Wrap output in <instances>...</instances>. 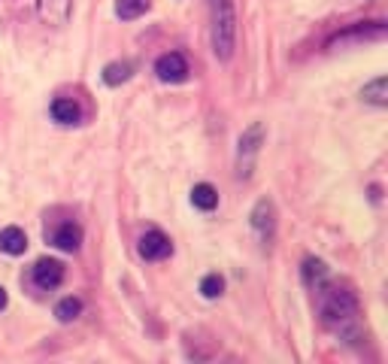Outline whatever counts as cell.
<instances>
[{
	"label": "cell",
	"instance_id": "6",
	"mask_svg": "<svg viewBox=\"0 0 388 364\" xmlns=\"http://www.w3.org/2000/svg\"><path fill=\"white\" fill-rule=\"evenodd\" d=\"M34 282L40 289H58L64 282V264L55 261V258H40L34 264Z\"/></svg>",
	"mask_w": 388,
	"mask_h": 364
},
{
	"label": "cell",
	"instance_id": "18",
	"mask_svg": "<svg viewBox=\"0 0 388 364\" xmlns=\"http://www.w3.org/2000/svg\"><path fill=\"white\" fill-rule=\"evenodd\" d=\"M79 313H82V301L79 298H64V301H58V306H55L58 322H73Z\"/></svg>",
	"mask_w": 388,
	"mask_h": 364
},
{
	"label": "cell",
	"instance_id": "19",
	"mask_svg": "<svg viewBox=\"0 0 388 364\" xmlns=\"http://www.w3.org/2000/svg\"><path fill=\"white\" fill-rule=\"evenodd\" d=\"M221 292H225V280H221L219 273H207L200 280V294H203V298L212 301V298H219Z\"/></svg>",
	"mask_w": 388,
	"mask_h": 364
},
{
	"label": "cell",
	"instance_id": "3",
	"mask_svg": "<svg viewBox=\"0 0 388 364\" xmlns=\"http://www.w3.org/2000/svg\"><path fill=\"white\" fill-rule=\"evenodd\" d=\"M261 143H264V124H261V122L249 124V128L240 134V149H237L240 176H252V167H255V158H258V152H261Z\"/></svg>",
	"mask_w": 388,
	"mask_h": 364
},
{
	"label": "cell",
	"instance_id": "12",
	"mask_svg": "<svg viewBox=\"0 0 388 364\" xmlns=\"http://www.w3.org/2000/svg\"><path fill=\"white\" fill-rule=\"evenodd\" d=\"M79 107H76V100L73 98H55L52 100V119L55 122H61V124H76L79 122Z\"/></svg>",
	"mask_w": 388,
	"mask_h": 364
},
{
	"label": "cell",
	"instance_id": "15",
	"mask_svg": "<svg viewBox=\"0 0 388 364\" xmlns=\"http://www.w3.org/2000/svg\"><path fill=\"white\" fill-rule=\"evenodd\" d=\"M149 0H119L115 4V15L124 18V22H131V18H140L143 13H149Z\"/></svg>",
	"mask_w": 388,
	"mask_h": 364
},
{
	"label": "cell",
	"instance_id": "17",
	"mask_svg": "<svg viewBox=\"0 0 388 364\" xmlns=\"http://www.w3.org/2000/svg\"><path fill=\"white\" fill-rule=\"evenodd\" d=\"M385 76H380V79H373L370 85H364V91H361V98L367 103H373V107H385L388 103V94H385Z\"/></svg>",
	"mask_w": 388,
	"mask_h": 364
},
{
	"label": "cell",
	"instance_id": "5",
	"mask_svg": "<svg viewBox=\"0 0 388 364\" xmlns=\"http://www.w3.org/2000/svg\"><path fill=\"white\" fill-rule=\"evenodd\" d=\"M155 73H158L161 82H182L188 76V61L179 52H167L155 61Z\"/></svg>",
	"mask_w": 388,
	"mask_h": 364
},
{
	"label": "cell",
	"instance_id": "2",
	"mask_svg": "<svg viewBox=\"0 0 388 364\" xmlns=\"http://www.w3.org/2000/svg\"><path fill=\"white\" fill-rule=\"evenodd\" d=\"M322 319L328 328H334L337 334L346 331L349 325H355L358 319V301L349 289H328L322 301Z\"/></svg>",
	"mask_w": 388,
	"mask_h": 364
},
{
	"label": "cell",
	"instance_id": "10",
	"mask_svg": "<svg viewBox=\"0 0 388 364\" xmlns=\"http://www.w3.org/2000/svg\"><path fill=\"white\" fill-rule=\"evenodd\" d=\"M385 37V25L382 22H367L364 27H355V31H349L343 37H337V40H331V49L334 46H343L349 40H382Z\"/></svg>",
	"mask_w": 388,
	"mask_h": 364
},
{
	"label": "cell",
	"instance_id": "14",
	"mask_svg": "<svg viewBox=\"0 0 388 364\" xmlns=\"http://www.w3.org/2000/svg\"><path fill=\"white\" fill-rule=\"evenodd\" d=\"M131 73H134L131 61H112V64L103 67V82L106 85H122V82L131 79Z\"/></svg>",
	"mask_w": 388,
	"mask_h": 364
},
{
	"label": "cell",
	"instance_id": "9",
	"mask_svg": "<svg viewBox=\"0 0 388 364\" xmlns=\"http://www.w3.org/2000/svg\"><path fill=\"white\" fill-rule=\"evenodd\" d=\"M52 243H55L58 249H64V252H76V249L82 246V228L73 225V222L58 225L55 231H52Z\"/></svg>",
	"mask_w": 388,
	"mask_h": 364
},
{
	"label": "cell",
	"instance_id": "7",
	"mask_svg": "<svg viewBox=\"0 0 388 364\" xmlns=\"http://www.w3.org/2000/svg\"><path fill=\"white\" fill-rule=\"evenodd\" d=\"M70 9H73V0H37V13H40L43 22L52 25V27L67 25Z\"/></svg>",
	"mask_w": 388,
	"mask_h": 364
},
{
	"label": "cell",
	"instance_id": "11",
	"mask_svg": "<svg viewBox=\"0 0 388 364\" xmlns=\"http://www.w3.org/2000/svg\"><path fill=\"white\" fill-rule=\"evenodd\" d=\"M27 249V237L22 228H15V225H9L0 231V252H6V255H22Z\"/></svg>",
	"mask_w": 388,
	"mask_h": 364
},
{
	"label": "cell",
	"instance_id": "13",
	"mask_svg": "<svg viewBox=\"0 0 388 364\" xmlns=\"http://www.w3.org/2000/svg\"><path fill=\"white\" fill-rule=\"evenodd\" d=\"M191 204L209 213V209L219 207V191L212 186H207V182H200V186H194V191H191Z\"/></svg>",
	"mask_w": 388,
	"mask_h": 364
},
{
	"label": "cell",
	"instance_id": "4",
	"mask_svg": "<svg viewBox=\"0 0 388 364\" xmlns=\"http://www.w3.org/2000/svg\"><path fill=\"white\" fill-rule=\"evenodd\" d=\"M137 252H140V258H146V261H161V258H167L173 252V243L161 231H155V228H152V231H146L140 237Z\"/></svg>",
	"mask_w": 388,
	"mask_h": 364
},
{
	"label": "cell",
	"instance_id": "20",
	"mask_svg": "<svg viewBox=\"0 0 388 364\" xmlns=\"http://www.w3.org/2000/svg\"><path fill=\"white\" fill-rule=\"evenodd\" d=\"M4 306H6V289L0 285V310H4Z\"/></svg>",
	"mask_w": 388,
	"mask_h": 364
},
{
	"label": "cell",
	"instance_id": "8",
	"mask_svg": "<svg viewBox=\"0 0 388 364\" xmlns=\"http://www.w3.org/2000/svg\"><path fill=\"white\" fill-rule=\"evenodd\" d=\"M252 228H255V231L264 237L273 234V228H276V209H273V200H258L255 204V209H252Z\"/></svg>",
	"mask_w": 388,
	"mask_h": 364
},
{
	"label": "cell",
	"instance_id": "16",
	"mask_svg": "<svg viewBox=\"0 0 388 364\" xmlns=\"http://www.w3.org/2000/svg\"><path fill=\"white\" fill-rule=\"evenodd\" d=\"M304 280H306V285L318 289V285L328 280V267H325V261H318V258H306V261H304Z\"/></svg>",
	"mask_w": 388,
	"mask_h": 364
},
{
	"label": "cell",
	"instance_id": "1",
	"mask_svg": "<svg viewBox=\"0 0 388 364\" xmlns=\"http://www.w3.org/2000/svg\"><path fill=\"white\" fill-rule=\"evenodd\" d=\"M237 40L234 0H212V52L219 61H231Z\"/></svg>",
	"mask_w": 388,
	"mask_h": 364
}]
</instances>
